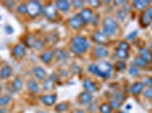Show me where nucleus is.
I'll use <instances>...</instances> for the list:
<instances>
[{
	"label": "nucleus",
	"instance_id": "aec40b11",
	"mask_svg": "<svg viewBox=\"0 0 152 113\" xmlns=\"http://www.w3.org/2000/svg\"><path fill=\"white\" fill-rule=\"evenodd\" d=\"M27 88H28V91L32 92V93H39V92H40L39 84L35 82V80H33V79H30V80L27 82Z\"/></svg>",
	"mask_w": 152,
	"mask_h": 113
},
{
	"label": "nucleus",
	"instance_id": "58836bf2",
	"mask_svg": "<svg viewBox=\"0 0 152 113\" xmlns=\"http://www.w3.org/2000/svg\"><path fill=\"white\" fill-rule=\"evenodd\" d=\"M143 93L146 99H150V100L152 99V87H148L145 91H143Z\"/></svg>",
	"mask_w": 152,
	"mask_h": 113
},
{
	"label": "nucleus",
	"instance_id": "473e14b6",
	"mask_svg": "<svg viewBox=\"0 0 152 113\" xmlns=\"http://www.w3.org/2000/svg\"><path fill=\"white\" fill-rule=\"evenodd\" d=\"M17 13L19 15H26L27 14V7H26L25 4H20L18 7H17Z\"/></svg>",
	"mask_w": 152,
	"mask_h": 113
},
{
	"label": "nucleus",
	"instance_id": "2f4dec72",
	"mask_svg": "<svg viewBox=\"0 0 152 113\" xmlns=\"http://www.w3.org/2000/svg\"><path fill=\"white\" fill-rule=\"evenodd\" d=\"M43 88L45 91H49V89H52L53 88V79H45V84H43Z\"/></svg>",
	"mask_w": 152,
	"mask_h": 113
},
{
	"label": "nucleus",
	"instance_id": "603ef678",
	"mask_svg": "<svg viewBox=\"0 0 152 113\" xmlns=\"http://www.w3.org/2000/svg\"><path fill=\"white\" fill-rule=\"evenodd\" d=\"M151 101H152V99H151Z\"/></svg>",
	"mask_w": 152,
	"mask_h": 113
},
{
	"label": "nucleus",
	"instance_id": "f3484780",
	"mask_svg": "<svg viewBox=\"0 0 152 113\" xmlns=\"http://www.w3.org/2000/svg\"><path fill=\"white\" fill-rule=\"evenodd\" d=\"M70 1H65V0H59L55 2V6L58 10H61V12H68L70 8Z\"/></svg>",
	"mask_w": 152,
	"mask_h": 113
},
{
	"label": "nucleus",
	"instance_id": "f8f14e48",
	"mask_svg": "<svg viewBox=\"0 0 152 113\" xmlns=\"http://www.w3.org/2000/svg\"><path fill=\"white\" fill-rule=\"evenodd\" d=\"M143 91H144V85H143L142 82L134 83L133 85L131 86V94L135 95V96H137L141 93H143Z\"/></svg>",
	"mask_w": 152,
	"mask_h": 113
},
{
	"label": "nucleus",
	"instance_id": "37998d69",
	"mask_svg": "<svg viewBox=\"0 0 152 113\" xmlns=\"http://www.w3.org/2000/svg\"><path fill=\"white\" fill-rule=\"evenodd\" d=\"M117 15H118V18L121 19V20H124V19H125V17H126V16H125V15H126V13H125V10H124V9L119 10Z\"/></svg>",
	"mask_w": 152,
	"mask_h": 113
},
{
	"label": "nucleus",
	"instance_id": "a18cd8bd",
	"mask_svg": "<svg viewBox=\"0 0 152 113\" xmlns=\"http://www.w3.org/2000/svg\"><path fill=\"white\" fill-rule=\"evenodd\" d=\"M91 6H95V7H100V5H101V2L100 1H93V0H90V1H88Z\"/></svg>",
	"mask_w": 152,
	"mask_h": 113
},
{
	"label": "nucleus",
	"instance_id": "a19ab883",
	"mask_svg": "<svg viewBox=\"0 0 152 113\" xmlns=\"http://www.w3.org/2000/svg\"><path fill=\"white\" fill-rule=\"evenodd\" d=\"M136 36H137V31H134V32H132V33H129V34L127 35L126 38L128 40V41H129V40L132 41V40H134V38H136Z\"/></svg>",
	"mask_w": 152,
	"mask_h": 113
},
{
	"label": "nucleus",
	"instance_id": "4be33fe9",
	"mask_svg": "<svg viewBox=\"0 0 152 113\" xmlns=\"http://www.w3.org/2000/svg\"><path fill=\"white\" fill-rule=\"evenodd\" d=\"M10 75H12V68L9 66H5V67L1 68V70H0V78L7 79L8 77H10Z\"/></svg>",
	"mask_w": 152,
	"mask_h": 113
},
{
	"label": "nucleus",
	"instance_id": "9b49d317",
	"mask_svg": "<svg viewBox=\"0 0 152 113\" xmlns=\"http://www.w3.org/2000/svg\"><path fill=\"white\" fill-rule=\"evenodd\" d=\"M94 56L95 58H99V59H103V58H107L109 56V51L107 48H104L103 45H98L94 49Z\"/></svg>",
	"mask_w": 152,
	"mask_h": 113
},
{
	"label": "nucleus",
	"instance_id": "8fccbe9b",
	"mask_svg": "<svg viewBox=\"0 0 152 113\" xmlns=\"http://www.w3.org/2000/svg\"><path fill=\"white\" fill-rule=\"evenodd\" d=\"M0 113H6V112H5L4 110H0Z\"/></svg>",
	"mask_w": 152,
	"mask_h": 113
},
{
	"label": "nucleus",
	"instance_id": "f257e3e1",
	"mask_svg": "<svg viewBox=\"0 0 152 113\" xmlns=\"http://www.w3.org/2000/svg\"><path fill=\"white\" fill-rule=\"evenodd\" d=\"M90 43L88 41V38L82 35H76L72 40V44H70V51L76 54V56H80L83 54L84 52L89 50Z\"/></svg>",
	"mask_w": 152,
	"mask_h": 113
},
{
	"label": "nucleus",
	"instance_id": "c03bdc74",
	"mask_svg": "<svg viewBox=\"0 0 152 113\" xmlns=\"http://www.w3.org/2000/svg\"><path fill=\"white\" fill-rule=\"evenodd\" d=\"M143 85H146V86H149V87H152V78H145Z\"/></svg>",
	"mask_w": 152,
	"mask_h": 113
},
{
	"label": "nucleus",
	"instance_id": "5701e85b",
	"mask_svg": "<svg viewBox=\"0 0 152 113\" xmlns=\"http://www.w3.org/2000/svg\"><path fill=\"white\" fill-rule=\"evenodd\" d=\"M134 64H135L139 69H141V68H145L149 63L146 62L145 60H143L141 56H136V58H135V60H134Z\"/></svg>",
	"mask_w": 152,
	"mask_h": 113
},
{
	"label": "nucleus",
	"instance_id": "cd10ccee",
	"mask_svg": "<svg viewBox=\"0 0 152 113\" xmlns=\"http://www.w3.org/2000/svg\"><path fill=\"white\" fill-rule=\"evenodd\" d=\"M13 88L15 91H20V89L23 88V82H22V79L16 78L13 82Z\"/></svg>",
	"mask_w": 152,
	"mask_h": 113
},
{
	"label": "nucleus",
	"instance_id": "79ce46f5",
	"mask_svg": "<svg viewBox=\"0 0 152 113\" xmlns=\"http://www.w3.org/2000/svg\"><path fill=\"white\" fill-rule=\"evenodd\" d=\"M34 48L37 49V50H41L42 48H43V42L42 41H35V44H34Z\"/></svg>",
	"mask_w": 152,
	"mask_h": 113
},
{
	"label": "nucleus",
	"instance_id": "7ed1b4c3",
	"mask_svg": "<svg viewBox=\"0 0 152 113\" xmlns=\"http://www.w3.org/2000/svg\"><path fill=\"white\" fill-rule=\"evenodd\" d=\"M26 7H27V15L32 18H35L43 13V6L39 1H30Z\"/></svg>",
	"mask_w": 152,
	"mask_h": 113
},
{
	"label": "nucleus",
	"instance_id": "6e6552de",
	"mask_svg": "<svg viewBox=\"0 0 152 113\" xmlns=\"http://www.w3.org/2000/svg\"><path fill=\"white\" fill-rule=\"evenodd\" d=\"M78 15L81 16V18H82V20L84 22V24H86V23L91 22V20L93 19V17H94L93 12H92L91 9H89V8H84V9H82L81 13L78 14Z\"/></svg>",
	"mask_w": 152,
	"mask_h": 113
},
{
	"label": "nucleus",
	"instance_id": "de8ad7c7",
	"mask_svg": "<svg viewBox=\"0 0 152 113\" xmlns=\"http://www.w3.org/2000/svg\"><path fill=\"white\" fill-rule=\"evenodd\" d=\"M5 5H6V6H9L8 8H13V6L15 5V2H14V1H6Z\"/></svg>",
	"mask_w": 152,
	"mask_h": 113
},
{
	"label": "nucleus",
	"instance_id": "4468645a",
	"mask_svg": "<svg viewBox=\"0 0 152 113\" xmlns=\"http://www.w3.org/2000/svg\"><path fill=\"white\" fill-rule=\"evenodd\" d=\"M83 87L85 88V92L91 93V94L96 92V85H95L94 82H92L91 79H85V80H83Z\"/></svg>",
	"mask_w": 152,
	"mask_h": 113
},
{
	"label": "nucleus",
	"instance_id": "49530a36",
	"mask_svg": "<svg viewBox=\"0 0 152 113\" xmlns=\"http://www.w3.org/2000/svg\"><path fill=\"white\" fill-rule=\"evenodd\" d=\"M5 30H6L7 34H13L14 33V28L13 27H10L9 25H7L6 27H5Z\"/></svg>",
	"mask_w": 152,
	"mask_h": 113
},
{
	"label": "nucleus",
	"instance_id": "9d476101",
	"mask_svg": "<svg viewBox=\"0 0 152 113\" xmlns=\"http://www.w3.org/2000/svg\"><path fill=\"white\" fill-rule=\"evenodd\" d=\"M13 54L14 56H16V58H23V56L26 54V49L25 46H24V44H16L15 46L13 48Z\"/></svg>",
	"mask_w": 152,
	"mask_h": 113
},
{
	"label": "nucleus",
	"instance_id": "f03ea898",
	"mask_svg": "<svg viewBox=\"0 0 152 113\" xmlns=\"http://www.w3.org/2000/svg\"><path fill=\"white\" fill-rule=\"evenodd\" d=\"M118 31V23L117 20L111 17V16H108L103 19V23H102V32L109 36H114L116 35V33Z\"/></svg>",
	"mask_w": 152,
	"mask_h": 113
},
{
	"label": "nucleus",
	"instance_id": "bb28decb",
	"mask_svg": "<svg viewBox=\"0 0 152 113\" xmlns=\"http://www.w3.org/2000/svg\"><path fill=\"white\" fill-rule=\"evenodd\" d=\"M67 109H68V104L65 103V102H63V103H59L57 106H56V112L63 113V112H65Z\"/></svg>",
	"mask_w": 152,
	"mask_h": 113
},
{
	"label": "nucleus",
	"instance_id": "412c9836",
	"mask_svg": "<svg viewBox=\"0 0 152 113\" xmlns=\"http://www.w3.org/2000/svg\"><path fill=\"white\" fill-rule=\"evenodd\" d=\"M41 60L43 61L45 63H49L50 61H52V59H53V52L52 51H45L41 56Z\"/></svg>",
	"mask_w": 152,
	"mask_h": 113
},
{
	"label": "nucleus",
	"instance_id": "c85d7f7f",
	"mask_svg": "<svg viewBox=\"0 0 152 113\" xmlns=\"http://www.w3.org/2000/svg\"><path fill=\"white\" fill-rule=\"evenodd\" d=\"M109 105L113 107V109H115V110H119L121 107V103L119 102V101L115 100L114 97L110 100V103H109Z\"/></svg>",
	"mask_w": 152,
	"mask_h": 113
},
{
	"label": "nucleus",
	"instance_id": "ea45409f",
	"mask_svg": "<svg viewBox=\"0 0 152 113\" xmlns=\"http://www.w3.org/2000/svg\"><path fill=\"white\" fill-rule=\"evenodd\" d=\"M73 6H75V8H82L83 6H84V1H72L70 2Z\"/></svg>",
	"mask_w": 152,
	"mask_h": 113
},
{
	"label": "nucleus",
	"instance_id": "a878e982",
	"mask_svg": "<svg viewBox=\"0 0 152 113\" xmlns=\"http://www.w3.org/2000/svg\"><path fill=\"white\" fill-rule=\"evenodd\" d=\"M99 110H100V112L101 113H111L113 112V107L110 106L108 103H103V104H101Z\"/></svg>",
	"mask_w": 152,
	"mask_h": 113
},
{
	"label": "nucleus",
	"instance_id": "2eb2a0df",
	"mask_svg": "<svg viewBox=\"0 0 152 113\" xmlns=\"http://www.w3.org/2000/svg\"><path fill=\"white\" fill-rule=\"evenodd\" d=\"M150 4H151L150 0H135V1H133V6L137 10H145V9H148Z\"/></svg>",
	"mask_w": 152,
	"mask_h": 113
},
{
	"label": "nucleus",
	"instance_id": "dca6fc26",
	"mask_svg": "<svg viewBox=\"0 0 152 113\" xmlns=\"http://www.w3.org/2000/svg\"><path fill=\"white\" fill-rule=\"evenodd\" d=\"M41 101H42L43 104L48 105V106H51V105H53V104L56 103V101H57V95L56 94L45 95V96L41 97Z\"/></svg>",
	"mask_w": 152,
	"mask_h": 113
},
{
	"label": "nucleus",
	"instance_id": "f704fd0d",
	"mask_svg": "<svg viewBox=\"0 0 152 113\" xmlns=\"http://www.w3.org/2000/svg\"><path fill=\"white\" fill-rule=\"evenodd\" d=\"M128 72H129V75L131 76H137L140 74V69L135 66V64H133V66H131L129 67V70H128Z\"/></svg>",
	"mask_w": 152,
	"mask_h": 113
},
{
	"label": "nucleus",
	"instance_id": "1a4fd4ad",
	"mask_svg": "<svg viewBox=\"0 0 152 113\" xmlns=\"http://www.w3.org/2000/svg\"><path fill=\"white\" fill-rule=\"evenodd\" d=\"M93 40H94L95 43H98L99 45H101V44L107 43L108 36L102 31H96L94 34H93Z\"/></svg>",
	"mask_w": 152,
	"mask_h": 113
},
{
	"label": "nucleus",
	"instance_id": "e433bc0d",
	"mask_svg": "<svg viewBox=\"0 0 152 113\" xmlns=\"http://www.w3.org/2000/svg\"><path fill=\"white\" fill-rule=\"evenodd\" d=\"M56 56H57V58L58 59H60V60L68 58V54H67L64 50H57L56 51Z\"/></svg>",
	"mask_w": 152,
	"mask_h": 113
},
{
	"label": "nucleus",
	"instance_id": "a211bd4d",
	"mask_svg": "<svg viewBox=\"0 0 152 113\" xmlns=\"http://www.w3.org/2000/svg\"><path fill=\"white\" fill-rule=\"evenodd\" d=\"M93 100V97H92V94L91 93H88V92H83L80 94V103L83 104V105H88L90 104L91 102Z\"/></svg>",
	"mask_w": 152,
	"mask_h": 113
},
{
	"label": "nucleus",
	"instance_id": "0eeeda50",
	"mask_svg": "<svg viewBox=\"0 0 152 113\" xmlns=\"http://www.w3.org/2000/svg\"><path fill=\"white\" fill-rule=\"evenodd\" d=\"M68 25L73 30H81L83 26H84V22L82 20L81 16L77 14V15H74V16L70 17L69 20H68Z\"/></svg>",
	"mask_w": 152,
	"mask_h": 113
},
{
	"label": "nucleus",
	"instance_id": "423d86ee",
	"mask_svg": "<svg viewBox=\"0 0 152 113\" xmlns=\"http://www.w3.org/2000/svg\"><path fill=\"white\" fill-rule=\"evenodd\" d=\"M43 15H45V17L47 19H49V20H55V19L58 17L56 6L52 5V4H48V5L43 8Z\"/></svg>",
	"mask_w": 152,
	"mask_h": 113
},
{
	"label": "nucleus",
	"instance_id": "3c124183",
	"mask_svg": "<svg viewBox=\"0 0 152 113\" xmlns=\"http://www.w3.org/2000/svg\"><path fill=\"white\" fill-rule=\"evenodd\" d=\"M151 30H152V24H151Z\"/></svg>",
	"mask_w": 152,
	"mask_h": 113
},
{
	"label": "nucleus",
	"instance_id": "393cba45",
	"mask_svg": "<svg viewBox=\"0 0 152 113\" xmlns=\"http://www.w3.org/2000/svg\"><path fill=\"white\" fill-rule=\"evenodd\" d=\"M116 56L119 58V60H123V61H124V60H126L127 58H128V52L117 49V50H116Z\"/></svg>",
	"mask_w": 152,
	"mask_h": 113
},
{
	"label": "nucleus",
	"instance_id": "7c9ffc66",
	"mask_svg": "<svg viewBox=\"0 0 152 113\" xmlns=\"http://www.w3.org/2000/svg\"><path fill=\"white\" fill-rule=\"evenodd\" d=\"M35 38L33 36V35H28V36H26L25 38V43L27 46H32V48H34V44H35Z\"/></svg>",
	"mask_w": 152,
	"mask_h": 113
},
{
	"label": "nucleus",
	"instance_id": "c756f323",
	"mask_svg": "<svg viewBox=\"0 0 152 113\" xmlns=\"http://www.w3.org/2000/svg\"><path fill=\"white\" fill-rule=\"evenodd\" d=\"M115 68H116L117 71H123V70L126 69V62L123 61V60H119V61H117L116 66H115Z\"/></svg>",
	"mask_w": 152,
	"mask_h": 113
},
{
	"label": "nucleus",
	"instance_id": "20e7f679",
	"mask_svg": "<svg viewBox=\"0 0 152 113\" xmlns=\"http://www.w3.org/2000/svg\"><path fill=\"white\" fill-rule=\"evenodd\" d=\"M98 66V76L101 78H109L111 72H113V66L111 63L107 61H101L100 63L96 64Z\"/></svg>",
	"mask_w": 152,
	"mask_h": 113
},
{
	"label": "nucleus",
	"instance_id": "09e8293b",
	"mask_svg": "<svg viewBox=\"0 0 152 113\" xmlns=\"http://www.w3.org/2000/svg\"><path fill=\"white\" fill-rule=\"evenodd\" d=\"M116 4H118V5H125V4H126V1H117Z\"/></svg>",
	"mask_w": 152,
	"mask_h": 113
},
{
	"label": "nucleus",
	"instance_id": "6ab92c4d",
	"mask_svg": "<svg viewBox=\"0 0 152 113\" xmlns=\"http://www.w3.org/2000/svg\"><path fill=\"white\" fill-rule=\"evenodd\" d=\"M33 74L40 80H43L45 78V76H47V72H45V70L42 67H34L33 68Z\"/></svg>",
	"mask_w": 152,
	"mask_h": 113
},
{
	"label": "nucleus",
	"instance_id": "4c0bfd02",
	"mask_svg": "<svg viewBox=\"0 0 152 113\" xmlns=\"http://www.w3.org/2000/svg\"><path fill=\"white\" fill-rule=\"evenodd\" d=\"M89 71L91 72V74L98 76V66L94 64V63H91V64L89 66Z\"/></svg>",
	"mask_w": 152,
	"mask_h": 113
},
{
	"label": "nucleus",
	"instance_id": "b1692460",
	"mask_svg": "<svg viewBox=\"0 0 152 113\" xmlns=\"http://www.w3.org/2000/svg\"><path fill=\"white\" fill-rule=\"evenodd\" d=\"M114 99L117 101H119L121 103H123L124 101L126 100V95H125V93H124L123 91L118 89V91H116L114 93Z\"/></svg>",
	"mask_w": 152,
	"mask_h": 113
},
{
	"label": "nucleus",
	"instance_id": "ddd939ff",
	"mask_svg": "<svg viewBox=\"0 0 152 113\" xmlns=\"http://www.w3.org/2000/svg\"><path fill=\"white\" fill-rule=\"evenodd\" d=\"M139 52H140V56L143 60H145L148 63L152 62V52L148 48H141Z\"/></svg>",
	"mask_w": 152,
	"mask_h": 113
},
{
	"label": "nucleus",
	"instance_id": "72a5a7b5",
	"mask_svg": "<svg viewBox=\"0 0 152 113\" xmlns=\"http://www.w3.org/2000/svg\"><path fill=\"white\" fill-rule=\"evenodd\" d=\"M117 49L128 52V50H129V44L127 43V42H125V41H121V42L118 43V48H117Z\"/></svg>",
	"mask_w": 152,
	"mask_h": 113
},
{
	"label": "nucleus",
	"instance_id": "39448f33",
	"mask_svg": "<svg viewBox=\"0 0 152 113\" xmlns=\"http://www.w3.org/2000/svg\"><path fill=\"white\" fill-rule=\"evenodd\" d=\"M140 24L142 27H146V26H151L152 24V7L145 9L142 15L140 16Z\"/></svg>",
	"mask_w": 152,
	"mask_h": 113
},
{
	"label": "nucleus",
	"instance_id": "c9c22d12",
	"mask_svg": "<svg viewBox=\"0 0 152 113\" xmlns=\"http://www.w3.org/2000/svg\"><path fill=\"white\" fill-rule=\"evenodd\" d=\"M10 103V97L9 96H1L0 97V106H6Z\"/></svg>",
	"mask_w": 152,
	"mask_h": 113
}]
</instances>
